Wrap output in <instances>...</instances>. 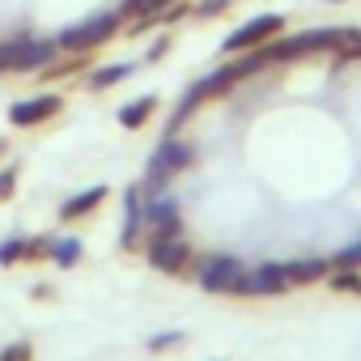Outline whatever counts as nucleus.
I'll return each mask as SVG.
<instances>
[{
  "mask_svg": "<svg viewBox=\"0 0 361 361\" xmlns=\"http://www.w3.org/2000/svg\"><path fill=\"white\" fill-rule=\"evenodd\" d=\"M281 30H285V18H281V13H259V18L243 22V26L226 39V51H251V47H264V43L281 39Z\"/></svg>",
  "mask_w": 361,
  "mask_h": 361,
  "instance_id": "5",
  "label": "nucleus"
},
{
  "mask_svg": "<svg viewBox=\"0 0 361 361\" xmlns=\"http://www.w3.org/2000/svg\"><path fill=\"white\" fill-rule=\"evenodd\" d=\"M26 259V238H5L0 243V268H13Z\"/></svg>",
  "mask_w": 361,
  "mask_h": 361,
  "instance_id": "16",
  "label": "nucleus"
},
{
  "mask_svg": "<svg viewBox=\"0 0 361 361\" xmlns=\"http://www.w3.org/2000/svg\"><path fill=\"white\" fill-rule=\"evenodd\" d=\"M115 30H119V13H94V18L68 26V30L56 39V47H60L64 56H85V51H98L102 43H111Z\"/></svg>",
  "mask_w": 361,
  "mask_h": 361,
  "instance_id": "3",
  "label": "nucleus"
},
{
  "mask_svg": "<svg viewBox=\"0 0 361 361\" xmlns=\"http://www.w3.org/2000/svg\"><path fill=\"white\" fill-rule=\"evenodd\" d=\"M153 111H157V98H153V94H145V98H136V102H128V106L119 111V123L136 132V128H145V123L153 119Z\"/></svg>",
  "mask_w": 361,
  "mask_h": 361,
  "instance_id": "11",
  "label": "nucleus"
},
{
  "mask_svg": "<svg viewBox=\"0 0 361 361\" xmlns=\"http://www.w3.org/2000/svg\"><path fill=\"white\" fill-rule=\"evenodd\" d=\"M51 259L60 268H77L81 264V238H51Z\"/></svg>",
  "mask_w": 361,
  "mask_h": 361,
  "instance_id": "13",
  "label": "nucleus"
},
{
  "mask_svg": "<svg viewBox=\"0 0 361 361\" xmlns=\"http://www.w3.org/2000/svg\"><path fill=\"white\" fill-rule=\"evenodd\" d=\"M192 276L204 293H217V298H234L238 293V281L247 276V264L238 255H226V251H213V255H200L192 264Z\"/></svg>",
  "mask_w": 361,
  "mask_h": 361,
  "instance_id": "1",
  "label": "nucleus"
},
{
  "mask_svg": "<svg viewBox=\"0 0 361 361\" xmlns=\"http://www.w3.org/2000/svg\"><path fill=\"white\" fill-rule=\"evenodd\" d=\"M106 200H111V188H106V183H98V188H85V192H77V196H68V200L60 204V221H64V226H73V221H85V217H90V213H98Z\"/></svg>",
  "mask_w": 361,
  "mask_h": 361,
  "instance_id": "9",
  "label": "nucleus"
},
{
  "mask_svg": "<svg viewBox=\"0 0 361 361\" xmlns=\"http://www.w3.org/2000/svg\"><path fill=\"white\" fill-rule=\"evenodd\" d=\"M331 272V259H319V255H306V259H293L285 264V276H289V289H310V285H323Z\"/></svg>",
  "mask_w": 361,
  "mask_h": 361,
  "instance_id": "10",
  "label": "nucleus"
},
{
  "mask_svg": "<svg viewBox=\"0 0 361 361\" xmlns=\"http://www.w3.org/2000/svg\"><path fill=\"white\" fill-rule=\"evenodd\" d=\"M0 361H35V344L30 340H13L0 348Z\"/></svg>",
  "mask_w": 361,
  "mask_h": 361,
  "instance_id": "17",
  "label": "nucleus"
},
{
  "mask_svg": "<svg viewBox=\"0 0 361 361\" xmlns=\"http://www.w3.org/2000/svg\"><path fill=\"white\" fill-rule=\"evenodd\" d=\"M18 196V166H5L0 170V204Z\"/></svg>",
  "mask_w": 361,
  "mask_h": 361,
  "instance_id": "18",
  "label": "nucleus"
},
{
  "mask_svg": "<svg viewBox=\"0 0 361 361\" xmlns=\"http://www.w3.org/2000/svg\"><path fill=\"white\" fill-rule=\"evenodd\" d=\"M26 259H51V238H26Z\"/></svg>",
  "mask_w": 361,
  "mask_h": 361,
  "instance_id": "19",
  "label": "nucleus"
},
{
  "mask_svg": "<svg viewBox=\"0 0 361 361\" xmlns=\"http://www.w3.org/2000/svg\"><path fill=\"white\" fill-rule=\"evenodd\" d=\"M123 77H132V64H106V68H98V73H90V90L94 94H102V90H111V85H119Z\"/></svg>",
  "mask_w": 361,
  "mask_h": 361,
  "instance_id": "12",
  "label": "nucleus"
},
{
  "mask_svg": "<svg viewBox=\"0 0 361 361\" xmlns=\"http://www.w3.org/2000/svg\"><path fill=\"white\" fill-rule=\"evenodd\" d=\"M196 161V149L188 145V140H178V136H166L161 140V149L149 157V174H145V196H157L166 183H170V178L178 174V170H188Z\"/></svg>",
  "mask_w": 361,
  "mask_h": 361,
  "instance_id": "2",
  "label": "nucleus"
},
{
  "mask_svg": "<svg viewBox=\"0 0 361 361\" xmlns=\"http://www.w3.org/2000/svg\"><path fill=\"white\" fill-rule=\"evenodd\" d=\"M145 247V188L132 183L123 192V230H119V251H140Z\"/></svg>",
  "mask_w": 361,
  "mask_h": 361,
  "instance_id": "7",
  "label": "nucleus"
},
{
  "mask_svg": "<svg viewBox=\"0 0 361 361\" xmlns=\"http://www.w3.org/2000/svg\"><path fill=\"white\" fill-rule=\"evenodd\" d=\"M234 5V0H200V9H196V18H221L226 9Z\"/></svg>",
  "mask_w": 361,
  "mask_h": 361,
  "instance_id": "20",
  "label": "nucleus"
},
{
  "mask_svg": "<svg viewBox=\"0 0 361 361\" xmlns=\"http://www.w3.org/2000/svg\"><path fill=\"white\" fill-rule=\"evenodd\" d=\"M353 298H361V281H357V289H353Z\"/></svg>",
  "mask_w": 361,
  "mask_h": 361,
  "instance_id": "22",
  "label": "nucleus"
},
{
  "mask_svg": "<svg viewBox=\"0 0 361 361\" xmlns=\"http://www.w3.org/2000/svg\"><path fill=\"white\" fill-rule=\"evenodd\" d=\"M166 5H174V0H123V9H119V18H149V13H157V9H166Z\"/></svg>",
  "mask_w": 361,
  "mask_h": 361,
  "instance_id": "15",
  "label": "nucleus"
},
{
  "mask_svg": "<svg viewBox=\"0 0 361 361\" xmlns=\"http://www.w3.org/2000/svg\"><path fill=\"white\" fill-rule=\"evenodd\" d=\"M217 361H226V357H217Z\"/></svg>",
  "mask_w": 361,
  "mask_h": 361,
  "instance_id": "24",
  "label": "nucleus"
},
{
  "mask_svg": "<svg viewBox=\"0 0 361 361\" xmlns=\"http://www.w3.org/2000/svg\"><path fill=\"white\" fill-rule=\"evenodd\" d=\"M0 153H5V140H0Z\"/></svg>",
  "mask_w": 361,
  "mask_h": 361,
  "instance_id": "23",
  "label": "nucleus"
},
{
  "mask_svg": "<svg viewBox=\"0 0 361 361\" xmlns=\"http://www.w3.org/2000/svg\"><path fill=\"white\" fill-rule=\"evenodd\" d=\"M281 293H289L285 264H259V268H247L234 298H281Z\"/></svg>",
  "mask_w": 361,
  "mask_h": 361,
  "instance_id": "6",
  "label": "nucleus"
},
{
  "mask_svg": "<svg viewBox=\"0 0 361 361\" xmlns=\"http://www.w3.org/2000/svg\"><path fill=\"white\" fill-rule=\"evenodd\" d=\"M60 111H64V98H60V94H39V98L13 102L9 123H13V128H39V123H47V119H56Z\"/></svg>",
  "mask_w": 361,
  "mask_h": 361,
  "instance_id": "8",
  "label": "nucleus"
},
{
  "mask_svg": "<svg viewBox=\"0 0 361 361\" xmlns=\"http://www.w3.org/2000/svg\"><path fill=\"white\" fill-rule=\"evenodd\" d=\"M183 344H188V331H178V327L174 331H157V336L145 340L149 353H174V348H183Z\"/></svg>",
  "mask_w": 361,
  "mask_h": 361,
  "instance_id": "14",
  "label": "nucleus"
},
{
  "mask_svg": "<svg viewBox=\"0 0 361 361\" xmlns=\"http://www.w3.org/2000/svg\"><path fill=\"white\" fill-rule=\"evenodd\" d=\"M166 51H170V39H157V43H153V47H149V60H161V56H166Z\"/></svg>",
  "mask_w": 361,
  "mask_h": 361,
  "instance_id": "21",
  "label": "nucleus"
},
{
  "mask_svg": "<svg viewBox=\"0 0 361 361\" xmlns=\"http://www.w3.org/2000/svg\"><path fill=\"white\" fill-rule=\"evenodd\" d=\"M145 259L161 276H192L196 251H192V243L183 234H174V238H145Z\"/></svg>",
  "mask_w": 361,
  "mask_h": 361,
  "instance_id": "4",
  "label": "nucleus"
}]
</instances>
